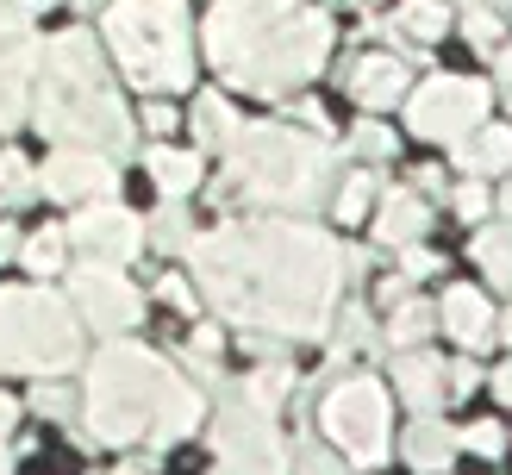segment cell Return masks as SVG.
<instances>
[{
	"label": "cell",
	"mask_w": 512,
	"mask_h": 475,
	"mask_svg": "<svg viewBox=\"0 0 512 475\" xmlns=\"http://www.w3.org/2000/svg\"><path fill=\"white\" fill-rule=\"evenodd\" d=\"M188 250L207 300L238 325L288 338H319L331 325L344 257L313 225H219Z\"/></svg>",
	"instance_id": "cell-1"
},
{
	"label": "cell",
	"mask_w": 512,
	"mask_h": 475,
	"mask_svg": "<svg viewBox=\"0 0 512 475\" xmlns=\"http://www.w3.org/2000/svg\"><path fill=\"white\" fill-rule=\"evenodd\" d=\"M207 57L250 94H281L331 57V19L306 0H219L207 13Z\"/></svg>",
	"instance_id": "cell-2"
},
{
	"label": "cell",
	"mask_w": 512,
	"mask_h": 475,
	"mask_svg": "<svg viewBox=\"0 0 512 475\" xmlns=\"http://www.w3.org/2000/svg\"><path fill=\"white\" fill-rule=\"evenodd\" d=\"M38 100L32 113L44 138L82 144V150H132V119H125L119 94L107 88V63L88 32H63L38 50Z\"/></svg>",
	"instance_id": "cell-3"
},
{
	"label": "cell",
	"mask_w": 512,
	"mask_h": 475,
	"mask_svg": "<svg viewBox=\"0 0 512 475\" xmlns=\"http://www.w3.org/2000/svg\"><path fill=\"white\" fill-rule=\"evenodd\" d=\"M232 175L238 194H250L256 207H288L313 213L331 200V144L313 132H288V125H238Z\"/></svg>",
	"instance_id": "cell-4"
},
{
	"label": "cell",
	"mask_w": 512,
	"mask_h": 475,
	"mask_svg": "<svg viewBox=\"0 0 512 475\" xmlns=\"http://www.w3.org/2000/svg\"><path fill=\"white\" fill-rule=\"evenodd\" d=\"M107 44L119 69L144 94H175L194 82L188 50V7L182 0H113L107 7Z\"/></svg>",
	"instance_id": "cell-5"
},
{
	"label": "cell",
	"mask_w": 512,
	"mask_h": 475,
	"mask_svg": "<svg viewBox=\"0 0 512 475\" xmlns=\"http://www.w3.org/2000/svg\"><path fill=\"white\" fill-rule=\"evenodd\" d=\"M175 388V369L144 344H107L88 363V432L125 444L157 425L163 394Z\"/></svg>",
	"instance_id": "cell-6"
},
{
	"label": "cell",
	"mask_w": 512,
	"mask_h": 475,
	"mask_svg": "<svg viewBox=\"0 0 512 475\" xmlns=\"http://www.w3.org/2000/svg\"><path fill=\"white\" fill-rule=\"evenodd\" d=\"M75 363H82V319L50 288H0V375Z\"/></svg>",
	"instance_id": "cell-7"
},
{
	"label": "cell",
	"mask_w": 512,
	"mask_h": 475,
	"mask_svg": "<svg viewBox=\"0 0 512 475\" xmlns=\"http://www.w3.org/2000/svg\"><path fill=\"white\" fill-rule=\"evenodd\" d=\"M325 432L344 444V457L356 463H381L388 450V388L375 375H344L338 388L325 394Z\"/></svg>",
	"instance_id": "cell-8"
},
{
	"label": "cell",
	"mask_w": 512,
	"mask_h": 475,
	"mask_svg": "<svg viewBox=\"0 0 512 475\" xmlns=\"http://www.w3.org/2000/svg\"><path fill=\"white\" fill-rule=\"evenodd\" d=\"M481 113H488V88L469 82V75H438V82L406 94V125L419 138H438V144L469 138L481 125Z\"/></svg>",
	"instance_id": "cell-9"
},
{
	"label": "cell",
	"mask_w": 512,
	"mask_h": 475,
	"mask_svg": "<svg viewBox=\"0 0 512 475\" xmlns=\"http://www.w3.org/2000/svg\"><path fill=\"white\" fill-rule=\"evenodd\" d=\"M63 238H69V250H82V263L119 269L144 244V219H132L125 207H113V200H88V207L75 213V225H63Z\"/></svg>",
	"instance_id": "cell-10"
},
{
	"label": "cell",
	"mask_w": 512,
	"mask_h": 475,
	"mask_svg": "<svg viewBox=\"0 0 512 475\" xmlns=\"http://www.w3.org/2000/svg\"><path fill=\"white\" fill-rule=\"evenodd\" d=\"M75 307H82V325H94V332H132L144 300H138V288L125 282L119 269L82 263V275H75Z\"/></svg>",
	"instance_id": "cell-11"
},
{
	"label": "cell",
	"mask_w": 512,
	"mask_h": 475,
	"mask_svg": "<svg viewBox=\"0 0 512 475\" xmlns=\"http://www.w3.org/2000/svg\"><path fill=\"white\" fill-rule=\"evenodd\" d=\"M38 188L50 200H69V207H88V200H113V157L107 150H57L38 169Z\"/></svg>",
	"instance_id": "cell-12"
},
{
	"label": "cell",
	"mask_w": 512,
	"mask_h": 475,
	"mask_svg": "<svg viewBox=\"0 0 512 475\" xmlns=\"http://www.w3.org/2000/svg\"><path fill=\"white\" fill-rule=\"evenodd\" d=\"M438 319H444V332L463 350H488L494 344V325H500V313L488 307V294H481V288H450Z\"/></svg>",
	"instance_id": "cell-13"
},
{
	"label": "cell",
	"mask_w": 512,
	"mask_h": 475,
	"mask_svg": "<svg viewBox=\"0 0 512 475\" xmlns=\"http://www.w3.org/2000/svg\"><path fill=\"white\" fill-rule=\"evenodd\" d=\"M32 75H38V44H19L0 57V132L32 113Z\"/></svg>",
	"instance_id": "cell-14"
},
{
	"label": "cell",
	"mask_w": 512,
	"mask_h": 475,
	"mask_svg": "<svg viewBox=\"0 0 512 475\" xmlns=\"http://www.w3.org/2000/svg\"><path fill=\"white\" fill-rule=\"evenodd\" d=\"M350 94L363 100V107H394V100H406V63L400 57H363L350 69Z\"/></svg>",
	"instance_id": "cell-15"
},
{
	"label": "cell",
	"mask_w": 512,
	"mask_h": 475,
	"mask_svg": "<svg viewBox=\"0 0 512 475\" xmlns=\"http://www.w3.org/2000/svg\"><path fill=\"white\" fill-rule=\"evenodd\" d=\"M425 225H431V207H425L413 188L381 194V213H375V238H381V244H413Z\"/></svg>",
	"instance_id": "cell-16"
},
{
	"label": "cell",
	"mask_w": 512,
	"mask_h": 475,
	"mask_svg": "<svg viewBox=\"0 0 512 475\" xmlns=\"http://www.w3.org/2000/svg\"><path fill=\"white\" fill-rule=\"evenodd\" d=\"M394 382H400V394L413 400L419 413H431L438 394H444V363L425 357V350H400V357H394Z\"/></svg>",
	"instance_id": "cell-17"
},
{
	"label": "cell",
	"mask_w": 512,
	"mask_h": 475,
	"mask_svg": "<svg viewBox=\"0 0 512 475\" xmlns=\"http://www.w3.org/2000/svg\"><path fill=\"white\" fill-rule=\"evenodd\" d=\"M456 163L475 175L512 169V125H481V138H456Z\"/></svg>",
	"instance_id": "cell-18"
},
{
	"label": "cell",
	"mask_w": 512,
	"mask_h": 475,
	"mask_svg": "<svg viewBox=\"0 0 512 475\" xmlns=\"http://www.w3.org/2000/svg\"><path fill=\"white\" fill-rule=\"evenodd\" d=\"M200 413H207V407H200V394L182 382V375H175V388L163 394V407H157V425H150V438H157V444H169V438H188L194 425H200Z\"/></svg>",
	"instance_id": "cell-19"
},
{
	"label": "cell",
	"mask_w": 512,
	"mask_h": 475,
	"mask_svg": "<svg viewBox=\"0 0 512 475\" xmlns=\"http://www.w3.org/2000/svg\"><path fill=\"white\" fill-rule=\"evenodd\" d=\"M150 175L169 200H182L200 188V150H150Z\"/></svg>",
	"instance_id": "cell-20"
},
{
	"label": "cell",
	"mask_w": 512,
	"mask_h": 475,
	"mask_svg": "<svg viewBox=\"0 0 512 475\" xmlns=\"http://www.w3.org/2000/svg\"><path fill=\"white\" fill-rule=\"evenodd\" d=\"M444 0H400V13H394V38H413V44H438L444 38Z\"/></svg>",
	"instance_id": "cell-21"
},
{
	"label": "cell",
	"mask_w": 512,
	"mask_h": 475,
	"mask_svg": "<svg viewBox=\"0 0 512 475\" xmlns=\"http://www.w3.org/2000/svg\"><path fill=\"white\" fill-rule=\"evenodd\" d=\"M406 457H413V469H444L456 457V432L438 425V419H419L413 438H406Z\"/></svg>",
	"instance_id": "cell-22"
},
{
	"label": "cell",
	"mask_w": 512,
	"mask_h": 475,
	"mask_svg": "<svg viewBox=\"0 0 512 475\" xmlns=\"http://www.w3.org/2000/svg\"><path fill=\"white\" fill-rule=\"evenodd\" d=\"M475 263L488 269L494 288H512V219L506 225H488V232H475Z\"/></svg>",
	"instance_id": "cell-23"
},
{
	"label": "cell",
	"mask_w": 512,
	"mask_h": 475,
	"mask_svg": "<svg viewBox=\"0 0 512 475\" xmlns=\"http://www.w3.org/2000/svg\"><path fill=\"white\" fill-rule=\"evenodd\" d=\"M144 232H150V244H157V250H169V257L194 244V225H188V207H182V200H163V207L144 219Z\"/></svg>",
	"instance_id": "cell-24"
},
{
	"label": "cell",
	"mask_w": 512,
	"mask_h": 475,
	"mask_svg": "<svg viewBox=\"0 0 512 475\" xmlns=\"http://www.w3.org/2000/svg\"><path fill=\"white\" fill-rule=\"evenodd\" d=\"M194 132H200V144H232V138H238L232 100H225V94H200V100H194Z\"/></svg>",
	"instance_id": "cell-25"
},
{
	"label": "cell",
	"mask_w": 512,
	"mask_h": 475,
	"mask_svg": "<svg viewBox=\"0 0 512 475\" xmlns=\"http://www.w3.org/2000/svg\"><path fill=\"white\" fill-rule=\"evenodd\" d=\"M381 338H388L394 350H419L431 338V307H425V300H400V307L388 313V332H381Z\"/></svg>",
	"instance_id": "cell-26"
},
{
	"label": "cell",
	"mask_w": 512,
	"mask_h": 475,
	"mask_svg": "<svg viewBox=\"0 0 512 475\" xmlns=\"http://www.w3.org/2000/svg\"><path fill=\"white\" fill-rule=\"evenodd\" d=\"M63 257H69V238L63 232H32V238L19 244V263L32 269V275H57Z\"/></svg>",
	"instance_id": "cell-27"
},
{
	"label": "cell",
	"mask_w": 512,
	"mask_h": 475,
	"mask_svg": "<svg viewBox=\"0 0 512 475\" xmlns=\"http://www.w3.org/2000/svg\"><path fill=\"white\" fill-rule=\"evenodd\" d=\"M32 188H38L32 163H25L19 150H0V207H19V200H32Z\"/></svg>",
	"instance_id": "cell-28"
},
{
	"label": "cell",
	"mask_w": 512,
	"mask_h": 475,
	"mask_svg": "<svg viewBox=\"0 0 512 475\" xmlns=\"http://www.w3.org/2000/svg\"><path fill=\"white\" fill-rule=\"evenodd\" d=\"M369 200H375V182L369 175H344V188H338V200H331V213H338L344 225H356L369 213Z\"/></svg>",
	"instance_id": "cell-29"
},
{
	"label": "cell",
	"mask_w": 512,
	"mask_h": 475,
	"mask_svg": "<svg viewBox=\"0 0 512 475\" xmlns=\"http://www.w3.org/2000/svg\"><path fill=\"white\" fill-rule=\"evenodd\" d=\"M381 332H375V319H369V307H350L344 319H338V357H350V350H369Z\"/></svg>",
	"instance_id": "cell-30"
},
{
	"label": "cell",
	"mask_w": 512,
	"mask_h": 475,
	"mask_svg": "<svg viewBox=\"0 0 512 475\" xmlns=\"http://www.w3.org/2000/svg\"><path fill=\"white\" fill-rule=\"evenodd\" d=\"M350 150H356V157H381V163H388L394 157V132H388V125H375V119H363V125H356V132H350Z\"/></svg>",
	"instance_id": "cell-31"
},
{
	"label": "cell",
	"mask_w": 512,
	"mask_h": 475,
	"mask_svg": "<svg viewBox=\"0 0 512 475\" xmlns=\"http://www.w3.org/2000/svg\"><path fill=\"white\" fill-rule=\"evenodd\" d=\"M288 382H294V375H288V363H281V369H256V375H250V388H244V400H256V407L269 413L275 400L288 394Z\"/></svg>",
	"instance_id": "cell-32"
},
{
	"label": "cell",
	"mask_w": 512,
	"mask_h": 475,
	"mask_svg": "<svg viewBox=\"0 0 512 475\" xmlns=\"http://www.w3.org/2000/svg\"><path fill=\"white\" fill-rule=\"evenodd\" d=\"M19 44H32V13L13 7V0H0V57L19 50Z\"/></svg>",
	"instance_id": "cell-33"
},
{
	"label": "cell",
	"mask_w": 512,
	"mask_h": 475,
	"mask_svg": "<svg viewBox=\"0 0 512 475\" xmlns=\"http://www.w3.org/2000/svg\"><path fill=\"white\" fill-rule=\"evenodd\" d=\"M463 32H469V44H475V50H494V44H500V13H494V7H469Z\"/></svg>",
	"instance_id": "cell-34"
},
{
	"label": "cell",
	"mask_w": 512,
	"mask_h": 475,
	"mask_svg": "<svg viewBox=\"0 0 512 475\" xmlns=\"http://www.w3.org/2000/svg\"><path fill=\"white\" fill-rule=\"evenodd\" d=\"M463 444H469V450H481V457H500V450H506V438H500V425H494V419L469 425V432H463Z\"/></svg>",
	"instance_id": "cell-35"
},
{
	"label": "cell",
	"mask_w": 512,
	"mask_h": 475,
	"mask_svg": "<svg viewBox=\"0 0 512 475\" xmlns=\"http://www.w3.org/2000/svg\"><path fill=\"white\" fill-rule=\"evenodd\" d=\"M488 207H494V200H488V188H481V182L456 188V213H463V219H488Z\"/></svg>",
	"instance_id": "cell-36"
},
{
	"label": "cell",
	"mask_w": 512,
	"mask_h": 475,
	"mask_svg": "<svg viewBox=\"0 0 512 475\" xmlns=\"http://www.w3.org/2000/svg\"><path fill=\"white\" fill-rule=\"evenodd\" d=\"M32 407H38V413H50V419H57V413H69V388H57V382L32 388Z\"/></svg>",
	"instance_id": "cell-37"
},
{
	"label": "cell",
	"mask_w": 512,
	"mask_h": 475,
	"mask_svg": "<svg viewBox=\"0 0 512 475\" xmlns=\"http://www.w3.org/2000/svg\"><path fill=\"white\" fill-rule=\"evenodd\" d=\"M444 269V257L438 250H419V244H406V275H438Z\"/></svg>",
	"instance_id": "cell-38"
},
{
	"label": "cell",
	"mask_w": 512,
	"mask_h": 475,
	"mask_svg": "<svg viewBox=\"0 0 512 475\" xmlns=\"http://www.w3.org/2000/svg\"><path fill=\"white\" fill-rule=\"evenodd\" d=\"M300 469H306V475H344V469L331 463V457H325L319 444H300Z\"/></svg>",
	"instance_id": "cell-39"
},
{
	"label": "cell",
	"mask_w": 512,
	"mask_h": 475,
	"mask_svg": "<svg viewBox=\"0 0 512 475\" xmlns=\"http://www.w3.org/2000/svg\"><path fill=\"white\" fill-rule=\"evenodd\" d=\"M444 375H450V382H444V388H450V394H469V388H475V382H481V369H475V363H469V357H463V363H450V369H444Z\"/></svg>",
	"instance_id": "cell-40"
},
{
	"label": "cell",
	"mask_w": 512,
	"mask_h": 475,
	"mask_svg": "<svg viewBox=\"0 0 512 475\" xmlns=\"http://www.w3.org/2000/svg\"><path fill=\"white\" fill-rule=\"evenodd\" d=\"M163 300L169 307H194V288L182 282V275H163Z\"/></svg>",
	"instance_id": "cell-41"
},
{
	"label": "cell",
	"mask_w": 512,
	"mask_h": 475,
	"mask_svg": "<svg viewBox=\"0 0 512 475\" xmlns=\"http://www.w3.org/2000/svg\"><path fill=\"white\" fill-rule=\"evenodd\" d=\"M7 257H19V225L0 219V263H7Z\"/></svg>",
	"instance_id": "cell-42"
},
{
	"label": "cell",
	"mask_w": 512,
	"mask_h": 475,
	"mask_svg": "<svg viewBox=\"0 0 512 475\" xmlns=\"http://www.w3.org/2000/svg\"><path fill=\"white\" fill-rule=\"evenodd\" d=\"M144 125H150V132H169V125H175V113H169V107H163V100H157V107H150V113H144Z\"/></svg>",
	"instance_id": "cell-43"
},
{
	"label": "cell",
	"mask_w": 512,
	"mask_h": 475,
	"mask_svg": "<svg viewBox=\"0 0 512 475\" xmlns=\"http://www.w3.org/2000/svg\"><path fill=\"white\" fill-rule=\"evenodd\" d=\"M500 94H506V107H512V50H500Z\"/></svg>",
	"instance_id": "cell-44"
},
{
	"label": "cell",
	"mask_w": 512,
	"mask_h": 475,
	"mask_svg": "<svg viewBox=\"0 0 512 475\" xmlns=\"http://www.w3.org/2000/svg\"><path fill=\"white\" fill-rule=\"evenodd\" d=\"M494 394H500V400H506V407H512V363H506V369L494 375Z\"/></svg>",
	"instance_id": "cell-45"
},
{
	"label": "cell",
	"mask_w": 512,
	"mask_h": 475,
	"mask_svg": "<svg viewBox=\"0 0 512 475\" xmlns=\"http://www.w3.org/2000/svg\"><path fill=\"white\" fill-rule=\"evenodd\" d=\"M13 413H19V407H13V394H0V432L13 425Z\"/></svg>",
	"instance_id": "cell-46"
},
{
	"label": "cell",
	"mask_w": 512,
	"mask_h": 475,
	"mask_svg": "<svg viewBox=\"0 0 512 475\" xmlns=\"http://www.w3.org/2000/svg\"><path fill=\"white\" fill-rule=\"evenodd\" d=\"M494 338H506V344H512V307L500 313V325H494Z\"/></svg>",
	"instance_id": "cell-47"
},
{
	"label": "cell",
	"mask_w": 512,
	"mask_h": 475,
	"mask_svg": "<svg viewBox=\"0 0 512 475\" xmlns=\"http://www.w3.org/2000/svg\"><path fill=\"white\" fill-rule=\"evenodd\" d=\"M13 7H25V13H38V7H50V0H13Z\"/></svg>",
	"instance_id": "cell-48"
},
{
	"label": "cell",
	"mask_w": 512,
	"mask_h": 475,
	"mask_svg": "<svg viewBox=\"0 0 512 475\" xmlns=\"http://www.w3.org/2000/svg\"><path fill=\"white\" fill-rule=\"evenodd\" d=\"M500 207H506V219H512V182H506V194H500Z\"/></svg>",
	"instance_id": "cell-49"
},
{
	"label": "cell",
	"mask_w": 512,
	"mask_h": 475,
	"mask_svg": "<svg viewBox=\"0 0 512 475\" xmlns=\"http://www.w3.org/2000/svg\"><path fill=\"white\" fill-rule=\"evenodd\" d=\"M75 7H100V0H75Z\"/></svg>",
	"instance_id": "cell-50"
},
{
	"label": "cell",
	"mask_w": 512,
	"mask_h": 475,
	"mask_svg": "<svg viewBox=\"0 0 512 475\" xmlns=\"http://www.w3.org/2000/svg\"><path fill=\"white\" fill-rule=\"evenodd\" d=\"M0 475H7V457H0Z\"/></svg>",
	"instance_id": "cell-51"
}]
</instances>
